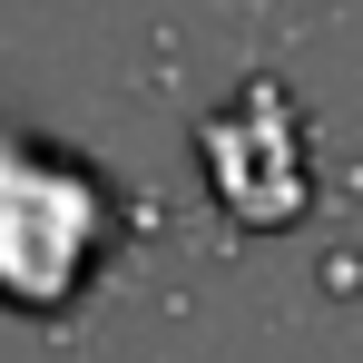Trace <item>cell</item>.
Listing matches in <instances>:
<instances>
[{
  "instance_id": "cell-1",
  "label": "cell",
  "mask_w": 363,
  "mask_h": 363,
  "mask_svg": "<svg viewBox=\"0 0 363 363\" xmlns=\"http://www.w3.org/2000/svg\"><path fill=\"white\" fill-rule=\"evenodd\" d=\"M128 245L118 186L89 157L0 128V304L30 324H79Z\"/></svg>"
}]
</instances>
